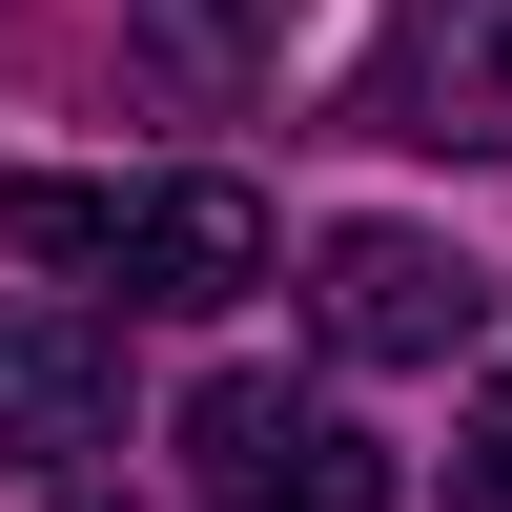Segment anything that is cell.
<instances>
[{
  "mask_svg": "<svg viewBox=\"0 0 512 512\" xmlns=\"http://www.w3.org/2000/svg\"><path fill=\"white\" fill-rule=\"evenodd\" d=\"M451 512H512V369L472 390V431H451Z\"/></svg>",
  "mask_w": 512,
  "mask_h": 512,
  "instance_id": "52a82bcc",
  "label": "cell"
},
{
  "mask_svg": "<svg viewBox=\"0 0 512 512\" xmlns=\"http://www.w3.org/2000/svg\"><path fill=\"white\" fill-rule=\"evenodd\" d=\"M308 308H328V349H349V369H451L492 287L451 267L431 226H328V246H308Z\"/></svg>",
  "mask_w": 512,
  "mask_h": 512,
  "instance_id": "3957f363",
  "label": "cell"
},
{
  "mask_svg": "<svg viewBox=\"0 0 512 512\" xmlns=\"http://www.w3.org/2000/svg\"><path fill=\"white\" fill-rule=\"evenodd\" d=\"M103 431H123V328L0 287V472H82Z\"/></svg>",
  "mask_w": 512,
  "mask_h": 512,
  "instance_id": "5b68a950",
  "label": "cell"
},
{
  "mask_svg": "<svg viewBox=\"0 0 512 512\" xmlns=\"http://www.w3.org/2000/svg\"><path fill=\"white\" fill-rule=\"evenodd\" d=\"M369 144H512V0H410L349 82Z\"/></svg>",
  "mask_w": 512,
  "mask_h": 512,
  "instance_id": "277c9868",
  "label": "cell"
},
{
  "mask_svg": "<svg viewBox=\"0 0 512 512\" xmlns=\"http://www.w3.org/2000/svg\"><path fill=\"white\" fill-rule=\"evenodd\" d=\"M0 267L123 287V308H246V287H267V185H226V164H185V185L21 164V185H0Z\"/></svg>",
  "mask_w": 512,
  "mask_h": 512,
  "instance_id": "6da1fadb",
  "label": "cell"
},
{
  "mask_svg": "<svg viewBox=\"0 0 512 512\" xmlns=\"http://www.w3.org/2000/svg\"><path fill=\"white\" fill-rule=\"evenodd\" d=\"M267 62H287V0H123V82L185 103V123L267 103Z\"/></svg>",
  "mask_w": 512,
  "mask_h": 512,
  "instance_id": "8992f818",
  "label": "cell"
},
{
  "mask_svg": "<svg viewBox=\"0 0 512 512\" xmlns=\"http://www.w3.org/2000/svg\"><path fill=\"white\" fill-rule=\"evenodd\" d=\"M185 472L226 512H390V451H369L349 410H308L287 369H205L185 390Z\"/></svg>",
  "mask_w": 512,
  "mask_h": 512,
  "instance_id": "7a4b0ae2",
  "label": "cell"
}]
</instances>
